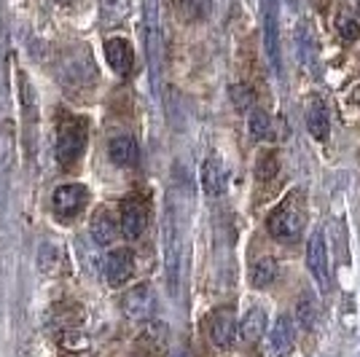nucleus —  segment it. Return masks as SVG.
<instances>
[{
	"label": "nucleus",
	"mask_w": 360,
	"mask_h": 357,
	"mask_svg": "<svg viewBox=\"0 0 360 357\" xmlns=\"http://www.w3.org/2000/svg\"><path fill=\"white\" fill-rule=\"evenodd\" d=\"M180 223H178V212L175 205L169 202L167 205L165 215V266H167V287H169V296H178L180 290Z\"/></svg>",
	"instance_id": "obj_1"
},
{
	"label": "nucleus",
	"mask_w": 360,
	"mask_h": 357,
	"mask_svg": "<svg viewBox=\"0 0 360 357\" xmlns=\"http://www.w3.org/2000/svg\"><path fill=\"white\" fill-rule=\"evenodd\" d=\"M261 19H264V48L271 70L283 75V41H280V3L261 0Z\"/></svg>",
	"instance_id": "obj_2"
},
{
	"label": "nucleus",
	"mask_w": 360,
	"mask_h": 357,
	"mask_svg": "<svg viewBox=\"0 0 360 357\" xmlns=\"http://www.w3.org/2000/svg\"><path fill=\"white\" fill-rule=\"evenodd\" d=\"M86 150V121L68 119L57 132V162L62 167L75 164Z\"/></svg>",
	"instance_id": "obj_3"
},
{
	"label": "nucleus",
	"mask_w": 360,
	"mask_h": 357,
	"mask_svg": "<svg viewBox=\"0 0 360 357\" xmlns=\"http://www.w3.org/2000/svg\"><path fill=\"white\" fill-rule=\"evenodd\" d=\"M86 202H89V191L84 183H62L51 194V207L60 221H73L75 215L86 207Z\"/></svg>",
	"instance_id": "obj_4"
},
{
	"label": "nucleus",
	"mask_w": 360,
	"mask_h": 357,
	"mask_svg": "<svg viewBox=\"0 0 360 357\" xmlns=\"http://www.w3.org/2000/svg\"><path fill=\"white\" fill-rule=\"evenodd\" d=\"M266 228L277 242H299L304 231V218L293 205H283L269 215Z\"/></svg>",
	"instance_id": "obj_5"
},
{
	"label": "nucleus",
	"mask_w": 360,
	"mask_h": 357,
	"mask_svg": "<svg viewBox=\"0 0 360 357\" xmlns=\"http://www.w3.org/2000/svg\"><path fill=\"white\" fill-rule=\"evenodd\" d=\"M307 268L312 274V280L317 283V287L326 293L330 287V271H328V247H326V237L317 228L309 237V247H307Z\"/></svg>",
	"instance_id": "obj_6"
},
{
	"label": "nucleus",
	"mask_w": 360,
	"mask_h": 357,
	"mask_svg": "<svg viewBox=\"0 0 360 357\" xmlns=\"http://www.w3.org/2000/svg\"><path fill=\"white\" fill-rule=\"evenodd\" d=\"M121 309L129 320H150L156 312V293L148 283H140L135 287H129L124 298H121Z\"/></svg>",
	"instance_id": "obj_7"
},
{
	"label": "nucleus",
	"mask_w": 360,
	"mask_h": 357,
	"mask_svg": "<svg viewBox=\"0 0 360 357\" xmlns=\"http://www.w3.org/2000/svg\"><path fill=\"white\" fill-rule=\"evenodd\" d=\"M103 274L110 287H121L132 274H135V253L129 247H116L105 255L103 261Z\"/></svg>",
	"instance_id": "obj_8"
},
{
	"label": "nucleus",
	"mask_w": 360,
	"mask_h": 357,
	"mask_svg": "<svg viewBox=\"0 0 360 357\" xmlns=\"http://www.w3.org/2000/svg\"><path fill=\"white\" fill-rule=\"evenodd\" d=\"M148 65L153 89L159 91V75H162V32H159V11L156 0H148Z\"/></svg>",
	"instance_id": "obj_9"
},
{
	"label": "nucleus",
	"mask_w": 360,
	"mask_h": 357,
	"mask_svg": "<svg viewBox=\"0 0 360 357\" xmlns=\"http://www.w3.org/2000/svg\"><path fill=\"white\" fill-rule=\"evenodd\" d=\"M60 75H62V84H68V86L91 84L97 78V70H94V65L89 60V48L81 51V54H75V57H65Z\"/></svg>",
	"instance_id": "obj_10"
},
{
	"label": "nucleus",
	"mask_w": 360,
	"mask_h": 357,
	"mask_svg": "<svg viewBox=\"0 0 360 357\" xmlns=\"http://www.w3.org/2000/svg\"><path fill=\"white\" fill-rule=\"evenodd\" d=\"M121 234L127 239H140L148 228V209L137 199H127L121 205Z\"/></svg>",
	"instance_id": "obj_11"
},
{
	"label": "nucleus",
	"mask_w": 360,
	"mask_h": 357,
	"mask_svg": "<svg viewBox=\"0 0 360 357\" xmlns=\"http://www.w3.org/2000/svg\"><path fill=\"white\" fill-rule=\"evenodd\" d=\"M296 344V327H293V317L280 314L274 320V325L269 330V352L271 357H288L293 352Z\"/></svg>",
	"instance_id": "obj_12"
},
{
	"label": "nucleus",
	"mask_w": 360,
	"mask_h": 357,
	"mask_svg": "<svg viewBox=\"0 0 360 357\" xmlns=\"http://www.w3.org/2000/svg\"><path fill=\"white\" fill-rule=\"evenodd\" d=\"M304 116H307V129H309V134L315 137L317 143H326V140H328V129H330V116H328L326 103H323L317 94L307 97Z\"/></svg>",
	"instance_id": "obj_13"
},
{
	"label": "nucleus",
	"mask_w": 360,
	"mask_h": 357,
	"mask_svg": "<svg viewBox=\"0 0 360 357\" xmlns=\"http://www.w3.org/2000/svg\"><path fill=\"white\" fill-rule=\"evenodd\" d=\"M237 317L231 309H218V312L212 314L210 320V339L215 346H221V349H229L231 344L237 342Z\"/></svg>",
	"instance_id": "obj_14"
},
{
	"label": "nucleus",
	"mask_w": 360,
	"mask_h": 357,
	"mask_svg": "<svg viewBox=\"0 0 360 357\" xmlns=\"http://www.w3.org/2000/svg\"><path fill=\"white\" fill-rule=\"evenodd\" d=\"M105 60L110 65V70L119 75H127L135 65V51L132 44L124 38H108L105 41Z\"/></svg>",
	"instance_id": "obj_15"
},
{
	"label": "nucleus",
	"mask_w": 360,
	"mask_h": 357,
	"mask_svg": "<svg viewBox=\"0 0 360 357\" xmlns=\"http://www.w3.org/2000/svg\"><path fill=\"white\" fill-rule=\"evenodd\" d=\"M229 186V167L221 159H207L202 164V188L207 196H221Z\"/></svg>",
	"instance_id": "obj_16"
},
{
	"label": "nucleus",
	"mask_w": 360,
	"mask_h": 357,
	"mask_svg": "<svg viewBox=\"0 0 360 357\" xmlns=\"http://www.w3.org/2000/svg\"><path fill=\"white\" fill-rule=\"evenodd\" d=\"M264 330H266V314H264L261 306H253L250 312L242 317V325H240V330H237V336L250 346V344L261 342Z\"/></svg>",
	"instance_id": "obj_17"
},
{
	"label": "nucleus",
	"mask_w": 360,
	"mask_h": 357,
	"mask_svg": "<svg viewBox=\"0 0 360 357\" xmlns=\"http://www.w3.org/2000/svg\"><path fill=\"white\" fill-rule=\"evenodd\" d=\"M108 156H110V162L116 164V167H135L137 156H140L135 137L124 134V137L110 140V145H108Z\"/></svg>",
	"instance_id": "obj_18"
},
{
	"label": "nucleus",
	"mask_w": 360,
	"mask_h": 357,
	"mask_svg": "<svg viewBox=\"0 0 360 357\" xmlns=\"http://www.w3.org/2000/svg\"><path fill=\"white\" fill-rule=\"evenodd\" d=\"M116 237H119V226L113 221V215H110L108 209H100V212L91 218V239H94L97 245L108 247Z\"/></svg>",
	"instance_id": "obj_19"
},
{
	"label": "nucleus",
	"mask_w": 360,
	"mask_h": 357,
	"mask_svg": "<svg viewBox=\"0 0 360 357\" xmlns=\"http://www.w3.org/2000/svg\"><path fill=\"white\" fill-rule=\"evenodd\" d=\"M129 14H132V0H100V19L108 27L121 25Z\"/></svg>",
	"instance_id": "obj_20"
},
{
	"label": "nucleus",
	"mask_w": 360,
	"mask_h": 357,
	"mask_svg": "<svg viewBox=\"0 0 360 357\" xmlns=\"http://www.w3.org/2000/svg\"><path fill=\"white\" fill-rule=\"evenodd\" d=\"M178 16L186 22H202L212 14V0H172Z\"/></svg>",
	"instance_id": "obj_21"
},
{
	"label": "nucleus",
	"mask_w": 360,
	"mask_h": 357,
	"mask_svg": "<svg viewBox=\"0 0 360 357\" xmlns=\"http://www.w3.org/2000/svg\"><path fill=\"white\" fill-rule=\"evenodd\" d=\"M277 280V261L274 258H261L250 271V283L255 287H269Z\"/></svg>",
	"instance_id": "obj_22"
},
{
	"label": "nucleus",
	"mask_w": 360,
	"mask_h": 357,
	"mask_svg": "<svg viewBox=\"0 0 360 357\" xmlns=\"http://www.w3.org/2000/svg\"><path fill=\"white\" fill-rule=\"evenodd\" d=\"M248 126H250V134L255 140H271V134H274V121L266 110H253Z\"/></svg>",
	"instance_id": "obj_23"
},
{
	"label": "nucleus",
	"mask_w": 360,
	"mask_h": 357,
	"mask_svg": "<svg viewBox=\"0 0 360 357\" xmlns=\"http://www.w3.org/2000/svg\"><path fill=\"white\" fill-rule=\"evenodd\" d=\"M35 264H38V268H41L44 274H54L57 266H60V250H57V245L44 242V245L38 247V258H35Z\"/></svg>",
	"instance_id": "obj_24"
},
{
	"label": "nucleus",
	"mask_w": 360,
	"mask_h": 357,
	"mask_svg": "<svg viewBox=\"0 0 360 357\" xmlns=\"http://www.w3.org/2000/svg\"><path fill=\"white\" fill-rule=\"evenodd\" d=\"M280 159H277V153L274 150H269V153H264L261 159H258V167H255V175H258V180H271L274 175H277V169H280Z\"/></svg>",
	"instance_id": "obj_25"
},
{
	"label": "nucleus",
	"mask_w": 360,
	"mask_h": 357,
	"mask_svg": "<svg viewBox=\"0 0 360 357\" xmlns=\"http://www.w3.org/2000/svg\"><path fill=\"white\" fill-rule=\"evenodd\" d=\"M231 100H234L237 110H248L255 103V91L250 86H245V84H237V86H231Z\"/></svg>",
	"instance_id": "obj_26"
},
{
	"label": "nucleus",
	"mask_w": 360,
	"mask_h": 357,
	"mask_svg": "<svg viewBox=\"0 0 360 357\" xmlns=\"http://www.w3.org/2000/svg\"><path fill=\"white\" fill-rule=\"evenodd\" d=\"M78 258H81V266L86 268L89 274H94L97 266H100V261H97V250L91 247L89 242H84V239H78Z\"/></svg>",
	"instance_id": "obj_27"
},
{
	"label": "nucleus",
	"mask_w": 360,
	"mask_h": 357,
	"mask_svg": "<svg viewBox=\"0 0 360 357\" xmlns=\"http://www.w3.org/2000/svg\"><path fill=\"white\" fill-rule=\"evenodd\" d=\"M339 35H342L345 41H358L360 22L358 19H352V16H342V19H339Z\"/></svg>",
	"instance_id": "obj_28"
},
{
	"label": "nucleus",
	"mask_w": 360,
	"mask_h": 357,
	"mask_svg": "<svg viewBox=\"0 0 360 357\" xmlns=\"http://www.w3.org/2000/svg\"><path fill=\"white\" fill-rule=\"evenodd\" d=\"M299 320H301V325L309 330V327L315 325V306H312V304L307 306V301H301L299 304Z\"/></svg>",
	"instance_id": "obj_29"
},
{
	"label": "nucleus",
	"mask_w": 360,
	"mask_h": 357,
	"mask_svg": "<svg viewBox=\"0 0 360 357\" xmlns=\"http://www.w3.org/2000/svg\"><path fill=\"white\" fill-rule=\"evenodd\" d=\"M57 3H70V0H57Z\"/></svg>",
	"instance_id": "obj_30"
}]
</instances>
